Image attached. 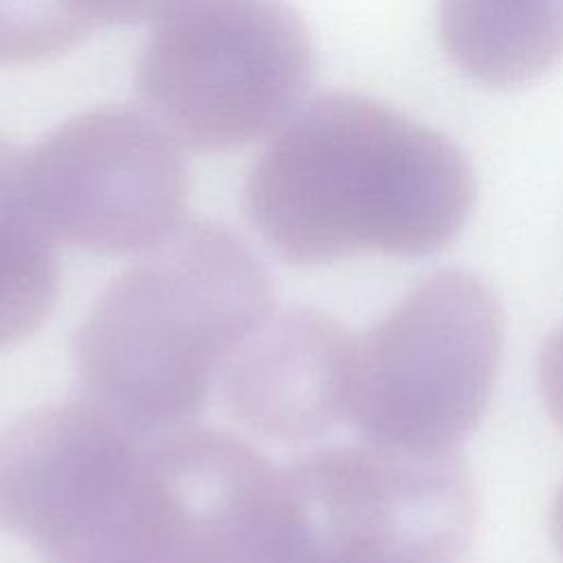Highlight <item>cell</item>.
<instances>
[{
    "label": "cell",
    "instance_id": "cell-2",
    "mask_svg": "<svg viewBox=\"0 0 563 563\" xmlns=\"http://www.w3.org/2000/svg\"><path fill=\"white\" fill-rule=\"evenodd\" d=\"M275 308L264 262L227 227L187 218L97 297L75 334L79 383L145 440L191 427Z\"/></svg>",
    "mask_w": 563,
    "mask_h": 563
},
{
    "label": "cell",
    "instance_id": "cell-13",
    "mask_svg": "<svg viewBox=\"0 0 563 563\" xmlns=\"http://www.w3.org/2000/svg\"><path fill=\"white\" fill-rule=\"evenodd\" d=\"M539 385L552 420L563 431V325L548 336L541 350Z\"/></svg>",
    "mask_w": 563,
    "mask_h": 563
},
{
    "label": "cell",
    "instance_id": "cell-10",
    "mask_svg": "<svg viewBox=\"0 0 563 563\" xmlns=\"http://www.w3.org/2000/svg\"><path fill=\"white\" fill-rule=\"evenodd\" d=\"M59 292L55 242L26 189V150L0 139V352L29 339Z\"/></svg>",
    "mask_w": 563,
    "mask_h": 563
},
{
    "label": "cell",
    "instance_id": "cell-8",
    "mask_svg": "<svg viewBox=\"0 0 563 563\" xmlns=\"http://www.w3.org/2000/svg\"><path fill=\"white\" fill-rule=\"evenodd\" d=\"M356 341L317 308H275L224 363L222 405L262 438H321L350 420Z\"/></svg>",
    "mask_w": 563,
    "mask_h": 563
},
{
    "label": "cell",
    "instance_id": "cell-12",
    "mask_svg": "<svg viewBox=\"0 0 563 563\" xmlns=\"http://www.w3.org/2000/svg\"><path fill=\"white\" fill-rule=\"evenodd\" d=\"M174 0H68L90 24H141L156 20Z\"/></svg>",
    "mask_w": 563,
    "mask_h": 563
},
{
    "label": "cell",
    "instance_id": "cell-9",
    "mask_svg": "<svg viewBox=\"0 0 563 563\" xmlns=\"http://www.w3.org/2000/svg\"><path fill=\"white\" fill-rule=\"evenodd\" d=\"M438 33L468 79L519 88L563 59V0H438Z\"/></svg>",
    "mask_w": 563,
    "mask_h": 563
},
{
    "label": "cell",
    "instance_id": "cell-5",
    "mask_svg": "<svg viewBox=\"0 0 563 563\" xmlns=\"http://www.w3.org/2000/svg\"><path fill=\"white\" fill-rule=\"evenodd\" d=\"M501 345L493 290L462 268L431 273L358 336L350 422L372 444L453 451L490 402Z\"/></svg>",
    "mask_w": 563,
    "mask_h": 563
},
{
    "label": "cell",
    "instance_id": "cell-7",
    "mask_svg": "<svg viewBox=\"0 0 563 563\" xmlns=\"http://www.w3.org/2000/svg\"><path fill=\"white\" fill-rule=\"evenodd\" d=\"M26 189L55 244L99 255H141L187 220L178 143L119 106L75 114L29 150Z\"/></svg>",
    "mask_w": 563,
    "mask_h": 563
},
{
    "label": "cell",
    "instance_id": "cell-11",
    "mask_svg": "<svg viewBox=\"0 0 563 563\" xmlns=\"http://www.w3.org/2000/svg\"><path fill=\"white\" fill-rule=\"evenodd\" d=\"M92 31L68 0H0V64L55 57Z\"/></svg>",
    "mask_w": 563,
    "mask_h": 563
},
{
    "label": "cell",
    "instance_id": "cell-4",
    "mask_svg": "<svg viewBox=\"0 0 563 563\" xmlns=\"http://www.w3.org/2000/svg\"><path fill=\"white\" fill-rule=\"evenodd\" d=\"M310 75V33L284 0H174L145 42L136 92L178 145L220 152L279 130Z\"/></svg>",
    "mask_w": 563,
    "mask_h": 563
},
{
    "label": "cell",
    "instance_id": "cell-1",
    "mask_svg": "<svg viewBox=\"0 0 563 563\" xmlns=\"http://www.w3.org/2000/svg\"><path fill=\"white\" fill-rule=\"evenodd\" d=\"M475 200L471 163L438 130L354 92L319 95L279 128L244 187V211L286 264L444 249Z\"/></svg>",
    "mask_w": 563,
    "mask_h": 563
},
{
    "label": "cell",
    "instance_id": "cell-6",
    "mask_svg": "<svg viewBox=\"0 0 563 563\" xmlns=\"http://www.w3.org/2000/svg\"><path fill=\"white\" fill-rule=\"evenodd\" d=\"M147 442L88 398L18 416L0 431V530L46 563L145 552L139 488Z\"/></svg>",
    "mask_w": 563,
    "mask_h": 563
},
{
    "label": "cell",
    "instance_id": "cell-14",
    "mask_svg": "<svg viewBox=\"0 0 563 563\" xmlns=\"http://www.w3.org/2000/svg\"><path fill=\"white\" fill-rule=\"evenodd\" d=\"M552 537H554L556 548L563 554V486H561V490L554 499V506H552Z\"/></svg>",
    "mask_w": 563,
    "mask_h": 563
},
{
    "label": "cell",
    "instance_id": "cell-16",
    "mask_svg": "<svg viewBox=\"0 0 563 563\" xmlns=\"http://www.w3.org/2000/svg\"><path fill=\"white\" fill-rule=\"evenodd\" d=\"M378 563H416V561H378Z\"/></svg>",
    "mask_w": 563,
    "mask_h": 563
},
{
    "label": "cell",
    "instance_id": "cell-15",
    "mask_svg": "<svg viewBox=\"0 0 563 563\" xmlns=\"http://www.w3.org/2000/svg\"><path fill=\"white\" fill-rule=\"evenodd\" d=\"M90 563H156V561L143 552H128V554H112L106 559H97Z\"/></svg>",
    "mask_w": 563,
    "mask_h": 563
},
{
    "label": "cell",
    "instance_id": "cell-3",
    "mask_svg": "<svg viewBox=\"0 0 563 563\" xmlns=\"http://www.w3.org/2000/svg\"><path fill=\"white\" fill-rule=\"evenodd\" d=\"M139 537L156 563H350L301 455L198 424L147 442Z\"/></svg>",
    "mask_w": 563,
    "mask_h": 563
}]
</instances>
